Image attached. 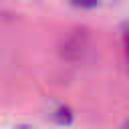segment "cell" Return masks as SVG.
<instances>
[{"label": "cell", "instance_id": "obj_4", "mask_svg": "<svg viewBox=\"0 0 129 129\" xmlns=\"http://www.w3.org/2000/svg\"><path fill=\"white\" fill-rule=\"evenodd\" d=\"M125 54H127V64H129V28L125 30Z\"/></svg>", "mask_w": 129, "mask_h": 129}, {"label": "cell", "instance_id": "obj_3", "mask_svg": "<svg viewBox=\"0 0 129 129\" xmlns=\"http://www.w3.org/2000/svg\"><path fill=\"white\" fill-rule=\"evenodd\" d=\"M71 4L79 8H95L101 4V0H71Z\"/></svg>", "mask_w": 129, "mask_h": 129}, {"label": "cell", "instance_id": "obj_2", "mask_svg": "<svg viewBox=\"0 0 129 129\" xmlns=\"http://www.w3.org/2000/svg\"><path fill=\"white\" fill-rule=\"evenodd\" d=\"M54 119H56V123H60V125H71V123H73V113H71L69 107H58V109L54 111Z\"/></svg>", "mask_w": 129, "mask_h": 129}, {"label": "cell", "instance_id": "obj_1", "mask_svg": "<svg viewBox=\"0 0 129 129\" xmlns=\"http://www.w3.org/2000/svg\"><path fill=\"white\" fill-rule=\"evenodd\" d=\"M87 46V34H85V30H75L71 36H67L64 38V44H62V54L69 58V54H71V50H75L77 52V56L83 52V48Z\"/></svg>", "mask_w": 129, "mask_h": 129}]
</instances>
